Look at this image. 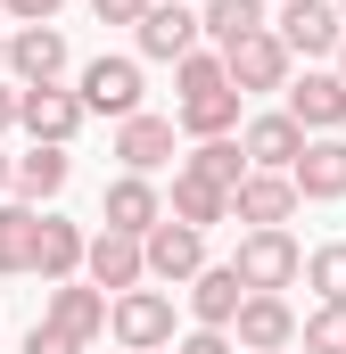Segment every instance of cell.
Segmentation results:
<instances>
[{"label":"cell","instance_id":"4dcf8cb0","mask_svg":"<svg viewBox=\"0 0 346 354\" xmlns=\"http://www.w3.org/2000/svg\"><path fill=\"white\" fill-rule=\"evenodd\" d=\"M0 8H8V25H58L66 0H0Z\"/></svg>","mask_w":346,"mask_h":354},{"label":"cell","instance_id":"4fadbf2b","mask_svg":"<svg viewBox=\"0 0 346 354\" xmlns=\"http://www.w3.org/2000/svg\"><path fill=\"white\" fill-rule=\"evenodd\" d=\"M99 223L107 231H124V239H140V231H157L165 223V189L149 174H116L107 189H99Z\"/></svg>","mask_w":346,"mask_h":354},{"label":"cell","instance_id":"7402d4cb","mask_svg":"<svg viewBox=\"0 0 346 354\" xmlns=\"http://www.w3.org/2000/svg\"><path fill=\"white\" fill-rule=\"evenodd\" d=\"M181 297H190V330H231V313H239L248 288H239L231 264H198V280H190Z\"/></svg>","mask_w":346,"mask_h":354},{"label":"cell","instance_id":"44dd1931","mask_svg":"<svg viewBox=\"0 0 346 354\" xmlns=\"http://www.w3.org/2000/svg\"><path fill=\"white\" fill-rule=\"evenodd\" d=\"M83 223H66V214H50L42 206V231H33V272H42V288H58V280H83Z\"/></svg>","mask_w":346,"mask_h":354},{"label":"cell","instance_id":"4316f807","mask_svg":"<svg viewBox=\"0 0 346 354\" xmlns=\"http://www.w3.org/2000/svg\"><path fill=\"white\" fill-rule=\"evenodd\" d=\"M322 305H346V239H322L313 256H305V272H297Z\"/></svg>","mask_w":346,"mask_h":354},{"label":"cell","instance_id":"cb8c5ba5","mask_svg":"<svg viewBox=\"0 0 346 354\" xmlns=\"http://www.w3.org/2000/svg\"><path fill=\"white\" fill-rule=\"evenodd\" d=\"M33 231H42V206L0 198V280H25L33 272Z\"/></svg>","mask_w":346,"mask_h":354},{"label":"cell","instance_id":"8d00e7d4","mask_svg":"<svg viewBox=\"0 0 346 354\" xmlns=\"http://www.w3.org/2000/svg\"><path fill=\"white\" fill-rule=\"evenodd\" d=\"M330 8H338V25H346V0H330Z\"/></svg>","mask_w":346,"mask_h":354},{"label":"cell","instance_id":"2e32d148","mask_svg":"<svg viewBox=\"0 0 346 354\" xmlns=\"http://www.w3.org/2000/svg\"><path fill=\"white\" fill-rule=\"evenodd\" d=\"M173 140H181V132H173V115H149V107H140V115H124V124H116V165L157 181V174L173 165Z\"/></svg>","mask_w":346,"mask_h":354},{"label":"cell","instance_id":"9a60e30c","mask_svg":"<svg viewBox=\"0 0 346 354\" xmlns=\"http://www.w3.org/2000/svg\"><path fill=\"white\" fill-rule=\"evenodd\" d=\"M297 181L289 174H248L239 189H231V223H248V231H289L297 223Z\"/></svg>","mask_w":346,"mask_h":354},{"label":"cell","instance_id":"603a6c76","mask_svg":"<svg viewBox=\"0 0 346 354\" xmlns=\"http://www.w3.org/2000/svg\"><path fill=\"white\" fill-rule=\"evenodd\" d=\"M165 214H173V223H190V231H215V223H231V198H223L215 181H198V174H181V165H173Z\"/></svg>","mask_w":346,"mask_h":354},{"label":"cell","instance_id":"5b68a950","mask_svg":"<svg viewBox=\"0 0 346 354\" xmlns=\"http://www.w3.org/2000/svg\"><path fill=\"white\" fill-rule=\"evenodd\" d=\"M66 66H75L66 25H8V58H0V75H8L17 91H33V83H66Z\"/></svg>","mask_w":346,"mask_h":354},{"label":"cell","instance_id":"d4e9b609","mask_svg":"<svg viewBox=\"0 0 346 354\" xmlns=\"http://www.w3.org/2000/svg\"><path fill=\"white\" fill-rule=\"evenodd\" d=\"M272 17H264V0H206L198 8V33L215 41V50H231V41H248V33H264Z\"/></svg>","mask_w":346,"mask_h":354},{"label":"cell","instance_id":"1f68e13d","mask_svg":"<svg viewBox=\"0 0 346 354\" xmlns=\"http://www.w3.org/2000/svg\"><path fill=\"white\" fill-rule=\"evenodd\" d=\"M83 8L99 25H140V17H149V0H83Z\"/></svg>","mask_w":346,"mask_h":354},{"label":"cell","instance_id":"e575fe53","mask_svg":"<svg viewBox=\"0 0 346 354\" xmlns=\"http://www.w3.org/2000/svg\"><path fill=\"white\" fill-rule=\"evenodd\" d=\"M330 75H338V83H346V41H338V66H330Z\"/></svg>","mask_w":346,"mask_h":354},{"label":"cell","instance_id":"30bf717a","mask_svg":"<svg viewBox=\"0 0 346 354\" xmlns=\"http://www.w3.org/2000/svg\"><path fill=\"white\" fill-rule=\"evenodd\" d=\"M91 115H83V99L66 83H33V91H17V132L25 140H50V149H75V132H83Z\"/></svg>","mask_w":346,"mask_h":354},{"label":"cell","instance_id":"3957f363","mask_svg":"<svg viewBox=\"0 0 346 354\" xmlns=\"http://www.w3.org/2000/svg\"><path fill=\"white\" fill-rule=\"evenodd\" d=\"M239 288H256V297H289L297 288V272H305V248H297V231H239Z\"/></svg>","mask_w":346,"mask_h":354},{"label":"cell","instance_id":"7c38bea8","mask_svg":"<svg viewBox=\"0 0 346 354\" xmlns=\"http://www.w3.org/2000/svg\"><path fill=\"white\" fill-rule=\"evenodd\" d=\"M239 354H280V346H297V305L289 297H239V313H231V330H223Z\"/></svg>","mask_w":346,"mask_h":354},{"label":"cell","instance_id":"ffe728a7","mask_svg":"<svg viewBox=\"0 0 346 354\" xmlns=\"http://www.w3.org/2000/svg\"><path fill=\"white\" fill-rule=\"evenodd\" d=\"M289 181H297V198H313V206H338V198H346V132L305 140V149H297V165H289Z\"/></svg>","mask_w":346,"mask_h":354},{"label":"cell","instance_id":"836d02e7","mask_svg":"<svg viewBox=\"0 0 346 354\" xmlns=\"http://www.w3.org/2000/svg\"><path fill=\"white\" fill-rule=\"evenodd\" d=\"M0 198H8V149H0Z\"/></svg>","mask_w":346,"mask_h":354},{"label":"cell","instance_id":"74e56055","mask_svg":"<svg viewBox=\"0 0 346 354\" xmlns=\"http://www.w3.org/2000/svg\"><path fill=\"white\" fill-rule=\"evenodd\" d=\"M280 354H297V346H280Z\"/></svg>","mask_w":346,"mask_h":354},{"label":"cell","instance_id":"5bb4252c","mask_svg":"<svg viewBox=\"0 0 346 354\" xmlns=\"http://www.w3.org/2000/svg\"><path fill=\"white\" fill-rule=\"evenodd\" d=\"M239 157H248V174H289L297 165V149H305V132L280 115V107H264V115H239Z\"/></svg>","mask_w":346,"mask_h":354},{"label":"cell","instance_id":"83f0119b","mask_svg":"<svg viewBox=\"0 0 346 354\" xmlns=\"http://www.w3.org/2000/svg\"><path fill=\"white\" fill-rule=\"evenodd\" d=\"M297 354H346V305H313L297 322Z\"/></svg>","mask_w":346,"mask_h":354},{"label":"cell","instance_id":"7a4b0ae2","mask_svg":"<svg viewBox=\"0 0 346 354\" xmlns=\"http://www.w3.org/2000/svg\"><path fill=\"white\" fill-rule=\"evenodd\" d=\"M107 338L124 354H165L173 346V288H124V297H107Z\"/></svg>","mask_w":346,"mask_h":354},{"label":"cell","instance_id":"f546056e","mask_svg":"<svg viewBox=\"0 0 346 354\" xmlns=\"http://www.w3.org/2000/svg\"><path fill=\"white\" fill-rule=\"evenodd\" d=\"M165 354H239V346H231L223 330H181V338H173Z\"/></svg>","mask_w":346,"mask_h":354},{"label":"cell","instance_id":"52a82bcc","mask_svg":"<svg viewBox=\"0 0 346 354\" xmlns=\"http://www.w3.org/2000/svg\"><path fill=\"white\" fill-rule=\"evenodd\" d=\"M75 99H83V115H107V124H124V115H140V58H91L83 75H75Z\"/></svg>","mask_w":346,"mask_h":354},{"label":"cell","instance_id":"277c9868","mask_svg":"<svg viewBox=\"0 0 346 354\" xmlns=\"http://www.w3.org/2000/svg\"><path fill=\"white\" fill-rule=\"evenodd\" d=\"M280 115H289L305 140L346 132V83L330 75V66H305V75H289V83H280Z\"/></svg>","mask_w":346,"mask_h":354},{"label":"cell","instance_id":"484cf974","mask_svg":"<svg viewBox=\"0 0 346 354\" xmlns=\"http://www.w3.org/2000/svg\"><path fill=\"white\" fill-rule=\"evenodd\" d=\"M181 174H198V181H215L223 198L248 181V157H239V140H198L190 157H181Z\"/></svg>","mask_w":346,"mask_h":354},{"label":"cell","instance_id":"ba28073f","mask_svg":"<svg viewBox=\"0 0 346 354\" xmlns=\"http://www.w3.org/2000/svg\"><path fill=\"white\" fill-rule=\"evenodd\" d=\"M206 264V231H190V223H157V231H140V272H149V288H190Z\"/></svg>","mask_w":346,"mask_h":354},{"label":"cell","instance_id":"ac0fdd59","mask_svg":"<svg viewBox=\"0 0 346 354\" xmlns=\"http://www.w3.org/2000/svg\"><path fill=\"white\" fill-rule=\"evenodd\" d=\"M42 322L66 330V338H83V346H99L107 338V297L91 280H58V288H42Z\"/></svg>","mask_w":346,"mask_h":354},{"label":"cell","instance_id":"9c48e42d","mask_svg":"<svg viewBox=\"0 0 346 354\" xmlns=\"http://www.w3.org/2000/svg\"><path fill=\"white\" fill-rule=\"evenodd\" d=\"M272 33H280V50H289V58H305V66L338 58V41H346V25H338V8H330V0H280Z\"/></svg>","mask_w":346,"mask_h":354},{"label":"cell","instance_id":"d6986e66","mask_svg":"<svg viewBox=\"0 0 346 354\" xmlns=\"http://www.w3.org/2000/svg\"><path fill=\"white\" fill-rule=\"evenodd\" d=\"M83 280L99 297H124V288H140L149 272H140V239H124V231H91L83 239Z\"/></svg>","mask_w":346,"mask_h":354},{"label":"cell","instance_id":"f1b7e54d","mask_svg":"<svg viewBox=\"0 0 346 354\" xmlns=\"http://www.w3.org/2000/svg\"><path fill=\"white\" fill-rule=\"evenodd\" d=\"M25 354H91V346L66 338V330H50V322H33V330H25Z\"/></svg>","mask_w":346,"mask_h":354},{"label":"cell","instance_id":"e0dca14e","mask_svg":"<svg viewBox=\"0 0 346 354\" xmlns=\"http://www.w3.org/2000/svg\"><path fill=\"white\" fill-rule=\"evenodd\" d=\"M66 181H75V149H50V140H33L25 157H8V198H17V206H50Z\"/></svg>","mask_w":346,"mask_h":354},{"label":"cell","instance_id":"d6a6232c","mask_svg":"<svg viewBox=\"0 0 346 354\" xmlns=\"http://www.w3.org/2000/svg\"><path fill=\"white\" fill-rule=\"evenodd\" d=\"M8 132H17V83L0 75V140H8Z\"/></svg>","mask_w":346,"mask_h":354},{"label":"cell","instance_id":"8fae6325","mask_svg":"<svg viewBox=\"0 0 346 354\" xmlns=\"http://www.w3.org/2000/svg\"><path fill=\"white\" fill-rule=\"evenodd\" d=\"M206 33H198V8L190 0H149V17L132 25V58H157V66H173V58H190Z\"/></svg>","mask_w":346,"mask_h":354},{"label":"cell","instance_id":"8992f818","mask_svg":"<svg viewBox=\"0 0 346 354\" xmlns=\"http://www.w3.org/2000/svg\"><path fill=\"white\" fill-rule=\"evenodd\" d=\"M223 58V83L239 91V99H264V91H280L289 75H297V58L280 50V33L264 25V33H248V41H231V50H215Z\"/></svg>","mask_w":346,"mask_h":354},{"label":"cell","instance_id":"6da1fadb","mask_svg":"<svg viewBox=\"0 0 346 354\" xmlns=\"http://www.w3.org/2000/svg\"><path fill=\"white\" fill-rule=\"evenodd\" d=\"M239 91L223 83V58L215 50H190V58H173V132L181 140H231L239 132Z\"/></svg>","mask_w":346,"mask_h":354},{"label":"cell","instance_id":"d590c367","mask_svg":"<svg viewBox=\"0 0 346 354\" xmlns=\"http://www.w3.org/2000/svg\"><path fill=\"white\" fill-rule=\"evenodd\" d=\"M0 58H8V25H0Z\"/></svg>","mask_w":346,"mask_h":354}]
</instances>
